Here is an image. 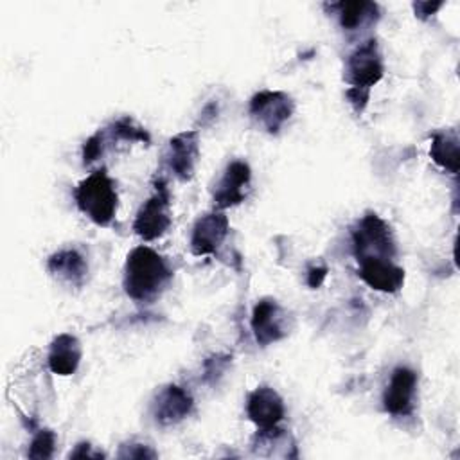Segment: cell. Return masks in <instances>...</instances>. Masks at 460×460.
Returning a JSON list of instances; mask_svg holds the SVG:
<instances>
[{
  "label": "cell",
  "mask_w": 460,
  "mask_h": 460,
  "mask_svg": "<svg viewBox=\"0 0 460 460\" xmlns=\"http://www.w3.org/2000/svg\"><path fill=\"white\" fill-rule=\"evenodd\" d=\"M172 279L167 261L149 246L133 248L124 264L122 286L135 302H151Z\"/></svg>",
  "instance_id": "obj_1"
},
{
  "label": "cell",
  "mask_w": 460,
  "mask_h": 460,
  "mask_svg": "<svg viewBox=\"0 0 460 460\" xmlns=\"http://www.w3.org/2000/svg\"><path fill=\"white\" fill-rule=\"evenodd\" d=\"M74 199L79 210L99 226L111 225L117 216V185L104 167L90 172L83 181H79L74 189Z\"/></svg>",
  "instance_id": "obj_2"
},
{
  "label": "cell",
  "mask_w": 460,
  "mask_h": 460,
  "mask_svg": "<svg viewBox=\"0 0 460 460\" xmlns=\"http://www.w3.org/2000/svg\"><path fill=\"white\" fill-rule=\"evenodd\" d=\"M350 237L356 261L367 257L394 259L397 253L390 225L376 212H367L361 219H358L356 226L350 232Z\"/></svg>",
  "instance_id": "obj_3"
},
{
  "label": "cell",
  "mask_w": 460,
  "mask_h": 460,
  "mask_svg": "<svg viewBox=\"0 0 460 460\" xmlns=\"http://www.w3.org/2000/svg\"><path fill=\"white\" fill-rule=\"evenodd\" d=\"M171 192L165 180L156 178L155 192L140 205L135 216L133 232L144 241H155L171 228Z\"/></svg>",
  "instance_id": "obj_4"
},
{
  "label": "cell",
  "mask_w": 460,
  "mask_h": 460,
  "mask_svg": "<svg viewBox=\"0 0 460 460\" xmlns=\"http://www.w3.org/2000/svg\"><path fill=\"white\" fill-rule=\"evenodd\" d=\"M385 75V63L377 40L370 38L358 45L345 61L343 79L345 83L361 92H368L376 86Z\"/></svg>",
  "instance_id": "obj_5"
},
{
  "label": "cell",
  "mask_w": 460,
  "mask_h": 460,
  "mask_svg": "<svg viewBox=\"0 0 460 460\" xmlns=\"http://www.w3.org/2000/svg\"><path fill=\"white\" fill-rule=\"evenodd\" d=\"M115 142H144L149 144V133L138 126L131 117H120L110 126L95 131L83 144V164H92L104 155V151Z\"/></svg>",
  "instance_id": "obj_6"
},
{
  "label": "cell",
  "mask_w": 460,
  "mask_h": 460,
  "mask_svg": "<svg viewBox=\"0 0 460 460\" xmlns=\"http://www.w3.org/2000/svg\"><path fill=\"white\" fill-rule=\"evenodd\" d=\"M250 117L268 133L275 135L291 119L295 101L286 92L261 90L250 99Z\"/></svg>",
  "instance_id": "obj_7"
},
{
  "label": "cell",
  "mask_w": 460,
  "mask_h": 460,
  "mask_svg": "<svg viewBox=\"0 0 460 460\" xmlns=\"http://www.w3.org/2000/svg\"><path fill=\"white\" fill-rule=\"evenodd\" d=\"M252 331L261 345L282 340L289 332V314L273 298H262L252 313Z\"/></svg>",
  "instance_id": "obj_8"
},
{
  "label": "cell",
  "mask_w": 460,
  "mask_h": 460,
  "mask_svg": "<svg viewBox=\"0 0 460 460\" xmlns=\"http://www.w3.org/2000/svg\"><path fill=\"white\" fill-rule=\"evenodd\" d=\"M417 374L408 367L394 368L383 394V408L392 417H408L415 408Z\"/></svg>",
  "instance_id": "obj_9"
},
{
  "label": "cell",
  "mask_w": 460,
  "mask_h": 460,
  "mask_svg": "<svg viewBox=\"0 0 460 460\" xmlns=\"http://www.w3.org/2000/svg\"><path fill=\"white\" fill-rule=\"evenodd\" d=\"M252 180V169L244 160H232L212 190V199L217 210L235 207L244 201Z\"/></svg>",
  "instance_id": "obj_10"
},
{
  "label": "cell",
  "mask_w": 460,
  "mask_h": 460,
  "mask_svg": "<svg viewBox=\"0 0 460 460\" xmlns=\"http://www.w3.org/2000/svg\"><path fill=\"white\" fill-rule=\"evenodd\" d=\"M230 230L228 217L223 210H212L199 216L190 234V252L196 257L212 255L223 244Z\"/></svg>",
  "instance_id": "obj_11"
},
{
  "label": "cell",
  "mask_w": 460,
  "mask_h": 460,
  "mask_svg": "<svg viewBox=\"0 0 460 460\" xmlns=\"http://www.w3.org/2000/svg\"><path fill=\"white\" fill-rule=\"evenodd\" d=\"M199 160V137L198 131L189 129L174 135L167 144L165 162L169 171L181 181H189L194 176Z\"/></svg>",
  "instance_id": "obj_12"
},
{
  "label": "cell",
  "mask_w": 460,
  "mask_h": 460,
  "mask_svg": "<svg viewBox=\"0 0 460 460\" xmlns=\"http://www.w3.org/2000/svg\"><path fill=\"white\" fill-rule=\"evenodd\" d=\"M192 406V395L185 388L178 385H167L155 395L151 402V415L156 424L172 426L189 417Z\"/></svg>",
  "instance_id": "obj_13"
},
{
  "label": "cell",
  "mask_w": 460,
  "mask_h": 460,
  "mask_svg": "<svg viewBox=\"0 0 460 460\" xmlns=\"http://www.w3.org/2000/svg\"><path fill=\"white\" fill-rule=\"evenodd\" d=\"M246 413H248V419L259 429H266V428L279 426V422L286 415V408L277 390H273L271 386L261 385L253 392H250L246 399Z\"/></svg>",
  "instance_id": "obj_14"
},
{
  "label": "cell",
  "mask_w": 460,
  "mask_h": 460,
  "mask_svg": "<svg viewBox=\"0 0 460 460\" xmlns=\"http://www.w3.org/2000/svg\"><path fill=\"white\" fill-rule=\"evenodd\" d=\"M359 279L376 291L397 293L404 284V270L394 264L392 259L367 257L358 261Z\"/></svg>",
  "instance_id": "obj_15"
},
{
  "label": "cell",
  "mask_w": 460,
  "mask_h": 460,
  "mask_svg": "<svg viewBox=\"0 0 460 460\" xmlns=\"http://www.w3.org/2000/svg\"><path fill=\"white\" fill-rule=\"evenodd\" d=\"M47 271L65 284L81 288L88 277V261L79 250L63 248L49 257Z\"/></svg>",
  "instance_id": "obj_16"
},
{
  "label": "cell",
  "mask_w": 460,
  "mask_h": 460,
  "mask_svg": "<svg viewBox=\"0 0 460 460\" xmlns=\"http://www.w3.org/2000/svg\"><path fill=\"white\" fill-rule=\"evenodd\" d=\"M81 356L83 349L79 340L74 334L61 332L50 341L47 363L52 374L72 376L81 363Z\"/></svg>",
  "instance_id": "obj_17"
},
{
  "label": "cell",
  "mask_w": 460,
  "mask_h": 460,
  "mask_svg": "<svg viewBox=\"0 0 460 460\" xmlns=\"http://www.w3.org/2000/svg\"><path fill=\"white\" fill-rule=\"evenodd\" d=\"M338 22L345 31H358L359 27L372 25L379 18V9L374 2L356 0V2H340L334 4Z\"/></svg>",
  "instance_id": "obj_18"
},
{
  "label": "cell",
  "mask_w": 460,
  "mask_h": 460,
  "mask_svg": "<svg viewBox=\"0 0 460 460\" xmlns=\"http://www.w3.org/2000/svg\"><path fill=\"white\" fill-rule=\"evenodd\" d=\"M429 156L433 162L456 174L458 172V133L456 129H438L431 135Z\"/></svg>",
  "instance_id": "obj_19"
},
{
  "label": "cell",
  "mask_w": 460,
  "mask_h": 460,
  "mask_svg": "<svg viewBox=\"0 0 460 460\" xmlns=\"http://www.w3.org/2000/svg\"><path fill=\"white\" fill-rule=\"evenodd\" d=\"M266 447H270L271 451L268 453V456H279V451L280 449V455L282 456H296V451H295V440L293 437L286 431V429H280L279 426H273V428H266V429H259L252 440V451L255 455H261Z\"/></svg>",
  "instance_id": "obj_20"
},
{
  "label": "cell",
  "mask_w": 460,
  "mask_h": 460,
  "mask_svg": "<svg viewBox=\"0 0 460 460\" xmlns=\"http://www.w3.org/2000/svg\"><path fill=\"white\" fill-rule=\"evenodd\" d=\"M54 449H56L54 431L52 429H40L29 444L27 456L36 458V460H47L54 455Z\"/></svg>",
  "instance_id": "obj_21"
},
{
  "label": "cell",
  "mask_w": 460,
  "mask_h": 460,
  "mask_svg": "<svg viewBox=\"0 0 460 460\" xmlns=\"http://www.w3.org/2000/svg\"><path fill=\"white\" fill-rule=\"evenodd\" d=\"M117 456L119 458H155L156 453L146 444L129 442V444L120 446V451L117 453Z\"/></svg>",
  "instance_id": "obj_22"
},
{
  "label": "cell",
  "mask_w": 460,
  "mask_h": 460,
  "mask_svg": "<svg viewBox=\"0 0 460 460\" xmlns=\"http://www.w3.org/2000/svg\"><path fill=\"white\" fill-rule=\"evenodd\" d=\"M327 271H329L327 266L322 264V262L311 264V266L307 268V271H305V282H307V286L313 288V289L320 288V286L323 284L325 277H327Z\"/></svg>",
  "instance_id": "obj_23"
},
{
  "label": "cell",
  "mask_w": 460,
  "mask_h": 460,
  "mask_svg": "<svg viewBox=\"0 0 460 460\" xmlns=\"http://www.w3.org/2000/svg\"><path fill=\"white\" fill-rule=\"evenodd\" d=\"M228 365V356H212L205 363V377L208 376H221Z\"/></svg>",
  "instance_id": "obj_24"
},
{
  "label": "cell",
  "mask_w": 460,
  "mask_h": 460,
  "mask_svg": "<svg viewBox=\"0 0 460 460\" xmlns=\"http://www.w3.org/2000/svg\"><path fill=\"white\" fill-rule=\"evenodd\" d=\"M68 456H70V458H102L104 453L93 451V447H92L88 442H79V444L75 446V449L70 451Z\"/></svg>",
  "instance_id": "obj_25"
},
{
  "label": "cell",
  "mask_w": 460,
  "mask_h": 460,
  "mask_svg": "<svg viewBox=\"0 0 460 460\" xmlns=\"http://www.w3.org/2000/svg\"><path fill=\"white\" fill-rule=\"evenodd\" d=\"M442 5H444L442 2H433V4L431 2H417V4H413V9H415V14L424 20L429 14H435Z\"/></svg>",
  "instance_id": "obj_26"
}]
</instances>
